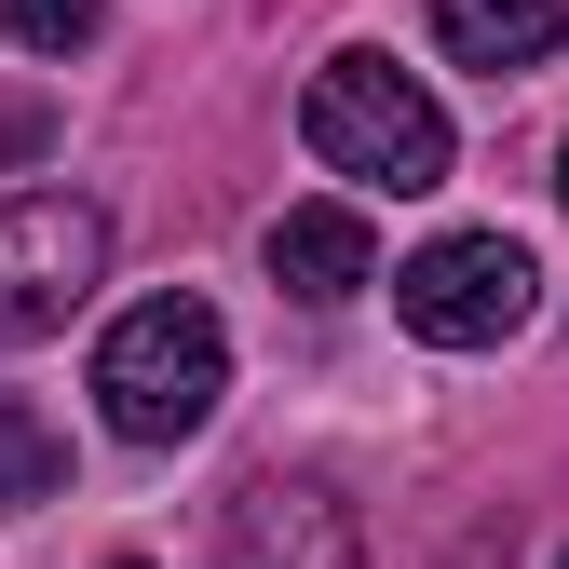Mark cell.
<instances>
[{"mask_svg":"<svg viewBox=\"0 0 569 569\" xmlns=\"http://www.w3.org/2000/svg\"><path fill=\"white\" fill-rule=\"evenodd\" d=\"M231 393V326L203 299H136L109 339H96V407L122 448H190Z\"/></svg>","mask_w":569,"mask_h":569,"instance_id":"1","label":"cell"},{"mask_svg":"<svg viewBox=\"0 0 569 569\" xmlns=\"http://www.w3.org/2000/svg\"><path fill=\"white\" fill-rule=\"evenodd\" d=\"M529 299H542V271H529V244H502V231H435V244L393 271L407 339H435V352H502V339L529 326Z\"/></svg>","mask_w":569,"mask_h":569,"instance_id":"4","label":"cell"},{"mask_svg":"<svg viewBox=\"0 0 569 569\" xmlns=\"http://www.w3.org/2000/svg\"><path fill=\"white\" fill-rule=\"evenodd\" d=\"M122 569H136V556H122Z\"/></svg>","mask_w":569,"mask_h":569,"instance_id":"12","label":"cell"},{"mask_svg":"<svg viewBox=\"0 0 569 569\" xmlns=\"http://www.w3.org/2000/svg\"><path fill=\"white\" fill-rule=\"evenodd\" d=\"M41 502H68V435L28 393H0V516H41Z\"/></svg>","mask_w":569,"mask_h":569,"instance_id":"8","label":"cell"},{"mask_svg":"<svg viewBox=\"0 0 569 569\" xmlns=\"http://www.w3.org/2000/svg\"><path fill=\"white\" fill-rule=\"evenodd\" d=\"M218 569H367V542L326 475H244L218 502Z\"/></svg>","mask_w":569,"mask_h":569,"instance_id":"5","label":"cell"},{"mask_svg":"<svg viewBox=\"0 0 569 569\" xmlns=\"http://www.w3.org/2000/svg\"><path fill=\"white\" fill-rule=\"evenodd\" d=\"M556 0H435V41L461 54V68H488V82H516V68H542L556 54Z\"/></svg>","mask_w":569,"mask_h":569,"instance_id":"7","label":"cell"},{"mask_svg":"<svg viewBox=\"0 0 569 569\" xmlns=\"http://www.w3.org/2000/svg\"><path fill=\"white\" fill-rule=\"evenodd\" d=\"M96 284H109V203H82V190H14L0 203V352L54 339Z\"/></svg>","mask_w":569,"mask_h":569,"instance_id":"3","label":"cell"},{"mask_svg":"<svg viewBox=\"0 0 569 569\" xmlns=\"http://www.w3.org/2000/svg\"><path fill=\"white\" fill-rule=\"evenodd\" d=\"M299 136H312V163L352 177V190H393V203L448 190V109L420 96L393 54H326L312 96H299Z\"/></svg>","mask_w":569,"mask_h":569,"instance_id":"2","label":"cell"},{"mask_svg":"<svg viewBox=\"0 0 569 569\" xmlns=\"http://www.w3.org/2000/svg\"><path fill=\"white\" fill-rule=\"evenodd\" d=\"M258 258H271L284 299H352V284H380V231H367V203H284Z\"/></svg>","mask_w":569,"mask_h":569,"instance_id":"6","label":"cell"},{"mask_svg":"<svg viewBox=\"0 0 569 569\" xmlns=\"http://www.w3.org/2000/svg\"><path fill=\"white\" fill-rule=\"evenodd\" d=\"M556 569H569V556H556Z\"/></svg>","mask_w":569,"mask_h":569,"instance_id":"11","label":"cell"},{"mask_svg":"<svg viewBox=\"0 0 569 569\" xmlns=\"http://www.w3.org/2000/svg\"><path fill=\"white\" fill-rule=\"evenodd\" d=\"M556 203H569V150H556Z\"/></svg>","mask_w":569,"mask_h":569,"instance_id":"10","label":"cell"},{"mask_svg":"<svg viewBox=\"0 0 569 569\" xmlns=\"http://www.w3.org/2000/svg\"><path fill=\"white\" fill-rule=\"evenodd\" d=\"M0 28H14L28 54H82L109 28V0H0Z\"/></svg>","mask_w":569,"mask_h":569,"instance_id":"9","label":"cell"}]
</instances>
